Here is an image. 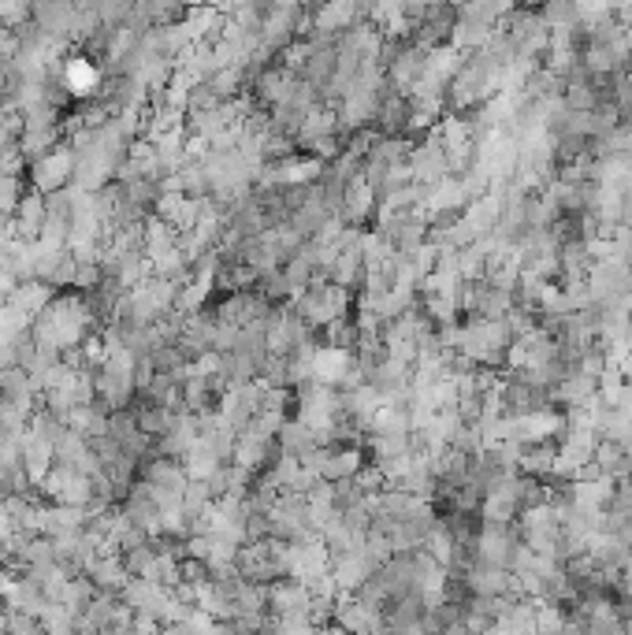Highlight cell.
<instances>
[{"instance_id": "cell-1", "label": "cell", "mask_w": 632, "mask_h": 635, "mask_svg": "<svg viewBox=\"0 0 632 635\" xmlns=\"http://www.w3.org/2000/svg\"><path fill=\"white\" fill-rule=\"evenodd\" d=\"M238 576L261 587H272L279 584V580H287V543H279V539L246 543L238 550Z\"/></svg>"}, {"instance_id": "cell-2", "label": "cell", "mask_w": 632, "mask_h": 635, "mask_svg": "<svg viewBox=\"0 0 632 635\" xmlns=\"http://www.w3.org/2000/svg\"><path fill=\"white\" fill-rule=\"evenodd\" d=\"M406 171H409V179H413V186H421V190H432V186H439L443 179H450L447 149L439 145V138H435L432 130L424 134L421 142H413Z\"/></svg>"}, {"instance_id": "cell-3", "label": "cell", "mask_w": 632, "mask_h": 635, "mask_svg": "<svg viewBox=\"0 0 632 635\" xmlns=\"http://www.w3.org/2000/svg\"><path fill=\"white\" fill-rule=\"evenodd\" d=\"M521 550V535L514 524H484L476 532V561L488 569H514V554Z\"/></svg>"}, {"instance_id": "cell-4", "label": "cell", "mask_w": 632, "mask_h": 635, "mask_svg": "<svg viewBox=\"0 0 632 635\" xmlns=\"http://www.w3.org/2000/svg\"><path fill=\"white\" fill-rule=\"evenodd\" d=\"M75 179V153L67 149V142L60 149L38 160V164H30V190H38V194H56V190H67Z\"/></svg>"}, {"instance_id": "cell-5", "label": "cell", "mask_w": 632, "mask_h": 635, "mask_svg": "<svg viewBox=\"0 0 632 635\" xmlns=\"http://www.w3.org/2000/svg\"><path fill=\"white\" fill-rule=\"evenodd\" d=\"M331 572V554L324 539H309V543H287V576L298 584H313L320 576Z\"/></svg>"}, {"instance_id": "cell-6", "label": "cell", "mask_w": 632, "mask_h": 635, "mask_svg": "<svg viewBox=\"0 0 632 635\" xmlns=\"http://www.w3.org/2000/svg\"><path fill=\"white\" fill-rule=\"evenodd\" d=\"M335 628L346 635H383V610L365 606L357 595L335 598Z\"/></svg>"}, {"instance_id": "cell-7", "label": "cell", "mask_w": 632, "mask_h": 635, "mask_svg": "<svg viewBox=\"0 0 632 635\" xmlns=\"http://www.w3.org/2000/svg\"><path fill=\"white\" fill-rule=\"evenodd\" d=\"M60 82L67 86L71 97L82 101H93L101 93V82H105V71L93 64V56H67L64 67H60Z\"/></svg>"}, {"instance_id": "cell-8", "label": "cell", "mask_w": 632, "mask_h": 635, "mask_svg": "<svg viewBox=\"0 0 632 635\" xmlns=\"http://www.w3.org/2000/svg\"><path fill=\"white\" fill-rule=\"evenodd\" d=\"M461 580H465V591L473 598H521L517 595L514 572L488 569V565H480V561H473V569L465 572Z\"/></svg>"}, {"instance_id": "cell-9", "label": "cell", "mask_w": 632, "mask_h": 635, "mask_svg": "<svg viewBox=\"0 0 632 635\" xmlns=\"http://www.w3.org/2000/svg\"><path fill=\"white\" fill-rule=\"evenodd\" d=\"M339 220L346 227H365L369 220H376V190H372L365 175H357V179L346 182V194H343V208H339Z\"/></svg>"}, {"instance_id": "cell-10", "label": "cell", "mask_w": 632, "mask_h": 635, "mask_svg": "<svg viewBox=\"0 0 632 635\" xmlns=\"http://www.w3.org/2000/svg\"><path fill=\"white\" fill-rule=\"evenodd\" d=\"M372 576H376V565H372L361 550H354V554H346V558H339V561H331V580L339 587V595H357Z\"/></svg>"}, {"instance_id": "cell-11", "label": "cell", "mask_w": 632, "mask_h": 635, "mask_svg": "<svg viewBox=\"0 0 632 635\" xmlns=\"http://www.w3.org/2000/svg\"><path fill=\"white\" fill-rule=\"evenodd\" d=\"M86 528V509H71V506H56V502H45L41 509V535L45 539H71V535H82Z\"/></svg>"}, {"instance_id": "cell-12", "label": "cell", "mask_w": 632, "mask_h": 635, "mask_svg": "<svg viewBox=\"0 0 632 635\" xmlns=\"http://www.w3.org/2000/svg\"><path fill=\"white\" fill-rule=\"evenodd\" d=\"M138 480H145L149 487H157V491H168V494H179V498H183L190 476H186L183 461H168V457H149V461L142 465V472H138Z\"/></svg>"}, {"instance_id": "cell-13", "label": "cell", "mask_w": 632, "mask_h": 635, "mask_svg": "<svg viewBox=\"0 0 632 635\" xmlns=\"http://www.w3.org/2000/svg\"><path fill=\"white\" fill-rule=\"evenodd\" d=\"M402 457H413V435H369L365 439V461L369 465H395Z\"/></svg>"}, {"instance_id": "cell-14", "label": "cell", "mask_w": 632, "mask_h": 635, "mask_svg": "<svg viewBox=\"0 0 632 635\" xmlns=\"http://www.w3.org/2000/svg\"><path fill=\"white\" fill-rule=\"evenodd\" d=\"M361 468H365V446H335V450L328 454V461H324L320 480L324 483L354 480Z\"/></svg>"}, {"instance_id": "cell-15", "label": "cell", "mask_w": 632, "mask_h": 635, "mask_svg": "<svg viewBox=\"0 0 632 635\" xmlns=\"http://www.w3.org/2000/svg\"><path fill=\"white\" fill-rule=\"evenodd\" d=\"M86 576H90L93 587H97L101 595H119V591L127 587V580H131V572L123 569V558H119V554H101V558L86 569Z\"/></svg>"}, {"instance_id": "cell-16", "label": "cell", "mask_w": 632, "mask_h": 635, "mask_svg": "<svg viewBox=\"0 0 632 635\" xmlns=\"http://www.w3.org/2000/svg\"><path fill=\"white\" fill-rule=\"evenodd\" d=\"M175 242H179V234L168 227L164 220H157V216H145L142 223V257L153 264V260L168 257L175 249Z\"/></svg>"}, {"instance_id": "cell-17", "label": "cell", "mask_w": 632, "mask_h": 635, "mask_svg": "<svg viewBox=\"0 0 632 635\" xmlns=\"http://www.w3.org/2000/svg\"><path fill=\"white\" fill-rule=\"evenodd\" d=\"M595 468H599V476L610 483H621L632 476V457L621 450L618 442H603L599 439V446H595Z\"/></svg>"}, {"instance_id": "cell-18", "label": "cell", "mask_w": 632, "mask_h": 635, "mask_svg": "<svg viewBox=\"0 0 632 635\" xmlns=\"http://www.w3.org/2000/svg\"><path fill=\"white\" fill-rule=\"evenodd\" d=\"M101 595L97 587H93V580L82 572V576H71L64 587V595H60V606H64L71 617H86V610L93 606V598Z\"/></svg>"}, {"instance_id": "cell-19", "label": "cell", "mask_w": 632, "mask_h": 635, "mask_svg": "<svg viewBox=\"0 0 632 635\" xmlns=\"http://www.w3.org/2000/svg\"><path fill=\"white\" fill-rule=\"evenodd\" d=\"M369 435H413V416L402 405H380L369 420Z\"/></svg>"}, {"instance_id": "cell-20", "label": "cell", "mask_w": 632, "mask_h": 635, "mask_svg": "<svg viewBox=\"0 0 632 635\" xmlns=\"http://www.w3.org/2000/svg\"><path fill=\"white\" fill-rule=\"evenodd\" d=\"M276 442H279V454L283 457H305L309 450L316 446V439H313V431L305 428L302 420H287L283 428H279V435H276Z\"/></svg>"}, {"instance_id": "cell-21", "label": "cell", "mask_w": 632, "mask_h": 635, "mask_svg": "<svg viewBox=\"0 0 632 635\" xmlns=\"http://www.w3.org/2000/svg\"><path fill=\"white\" fill-rule=\"evenodd\" d=\"M224 465V461H220V457H216V450H212L209 442L201 439L198 435V442H194V446H190V450H186V457H183V468H186V476H190V480H209L212 472H216V468Z\"/></svg>"}, {"instance_id": "cell-22", "label": "cell", "mask_w": 632, "mask_h": 635, "mask_svg": "<svg viewBox=\"0 0 632 635\" xmlns=\"http://www.w3.org/2000/svg\"><path fill=\"white\" fill-rule=\"evenodd\" d=\"M491 34H495V30H488V26L469 23V19H458V23H454V30H450V41H447V45H454V49H458L461 56H469V52H480V49H484V45L491 41Z\"/></svg>"}, {"instance_id": "cell-23", "label": "cell", "mask_w": 632, "mask_h": 635, "mask_svg": "<svg viewBox=\"0 0 632 635\" xmlns=\"http://www.w3.org/2000/svg\"><path fill=\"white\" fill-rule=\"evenodd\" d=\"M421 550L435 561V565L450 569V561H454V535H450V528L443 524V520H435V524H432V532L424 535Z\"/></svg>"}, {"instance_id": "cell-24", "label": "cell", "mask_w": 632, "mask_h": 635, "mask_svg": "<svg viewBox=\"0 0 632 635\" xmlns=\"http://www.w3.org/2000/svg\"><path fill=\"white\" fill-rule=\"evenodd\" d=\"M320 346H331V350H350L357 353V324L354 316H343V320H331L324 331H320Z\"/></svg>"}, {"instance_id": "cell-25", "label": "cell", "mask_w": 632, "mask_h": 635, "mask_svg": "<svg viewBox=\"0 0 632 635\" xmlns=\"http://www.w3.org/2000/svg\"><path fill=\"white\" fill-rule=\"evenodd\" d=\"M38 621L45 628V635H79V617H71L60 602H49Z\"/></svg>"}, {"instance_id": "cell-26", "label": "cell", "mask_w": 632, "mask_h": 635, "mask_svg": "<svg viewBox=\"0 0 632 635\" xmlns=\"http://www.w3.org/2000/svg\"><path fill=\"white\" fill-rule=\"evenodd\" d=\"M153 561H157V546H153V539H145L142 546H134V550L123 554V569L131 572V576H138V580H145L149 569H153Z\"/></svg>"}, {"instance_id": "cell-27", "label": "cell", "mask_w": 632, "mask_h": 635, "mask_svg": "<svg viewBox=\"0 0 632 635\" xmlns=\"http://www.w3.org/2000/svg\"><path fill=\"white\" fill-rule=\"evenodd\" d=\"M220 104L224 101L212 93L209 82H198V86L190 90V97H186V116H205V112H216Z\"/></svg>"}, {"instance_id": "cell-28", "label": "cell", "mask_w": 632, "mask_h": 635, "mask_svg": "<svg viewBox=\"0 0 632 635\" xmlns=\"http://www.w3.org/2000/svg\"><path fill=\"white\" fill-rule=\"evenodd\" d=\"M153 379H157V368H153V361H149V357H138V361H134V390H138V398H142L145 390L153 387Z\"/></svg>"}, {"instance_id": "cell-29", "label": "cell", "mask_w": 632, "mask_h": 635, "mask_svg": "<svg viewBox=\"0 0 632 635\" xmlns=\"http://www.w3.org/2000/svg\"><path fill=\"white\" fill-rule=\"evenodd\" d=\"M12 635H45L38 617H27V613H12Z\"/></svg>"}, {"instance_id": "cell-30", "label": "cell", "mask_w": 632, "mask_h": 635, "mask_svg": "<svg viewBox=\"0 0 632 635\" xmlns=\"http://www.w3.org/2000/svg\"><path fill=\"white\" fill-rule=\"evenodd\" d=\"M8 535H15V520L8 502H0V543H8Z\"/></svg>"}, {"instance_id": "cell-31", "label": "cell", "mask_w": 632, "mask_h": 635, "mask_svg": "<svg viewBox=\"0 0 632 635\" xmlns=\"http://www.w3.org/2000/svg\"><path fill=\"white\" fill-rule=\"evenodd\" d=\"M618 372H621V383H625V387L632 390V353H625V357H621Z\"/></svg>"}, {"instance_id": "cell-32", "label": "cell", "mask_w": 632, "mask_h": 635, "mask_svg": "<svg viewBox=\"0 0 632 635\" xmlns=\"http://www.w3.org/2000/svg\"><path fill=\"white\" fill-rule=\"evenodd\" d=\"M4 561H8V550H4V543H0V569H4Z\"/></svg>"}, {"instance_id": "cell-33", "label": "cell", "mask_w": 632, "mask_h": 635, "mask_svg": "<svg viewBox=\"0 0 632 635\" xmlns=\"http://www.w3.org/2000/svg\"><path fill=\"white\" fill-rule=\"evenodd\" d=\"M0 402H4V394H0Z\"/></svg>"}]
</instances>
